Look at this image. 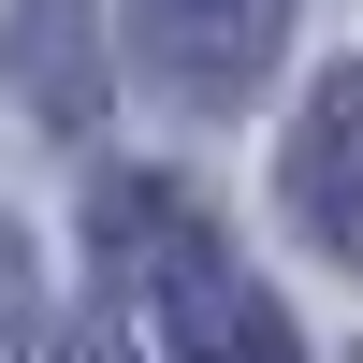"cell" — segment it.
Returning <instances> with one entry per match:
<instances>
[{"mask_svg":"<svg viewBox=\"0 0 363 363\" xmlns=\"http://www.w3.org/2000/svg\"><path fill=\"white\" fill-rule=\"evenodd\" d=\"M87 233H102V262H116L131 291H160L174 363H306V349H291V320H277V291H262L247 262H218V233H203L174 189L116 174V189L87 203Z\"/></svg>","mask_w":363,"mask_h":363,"instance_id":"6da1fadb","label":"cell"},{"mask_svg":"<svg viewBox=\"0 0 363 363\" xmlns=\"http://www.w3.org/2000/svg\"><path fill=\"white\" fill-rule=\"evenodd\" d=\"M131 44L174 102H247L291 44V0H131Z\"/></svg>","mask_w":363,"mask_h":363,"instance_id":"7a4b0ae2","label":"cell"},{"mask_svg":"<svg viewBox=\"0 0 363 363\" xmlns=\"http://www.w3.org/2000/svg\"><path fill=\"white\" fill-rule=\"evenodd\" d=\"M277 189H291V233H306V247L363 262V58H335V73L306 87V116H291V145H277Z\"/></svg>","mask_w":363,"mask_h":363,"instance_id":"3957f363","label":"cell"},{"mask_svg":"<svg viewBox=\"0 0 363 363\" xmlns=\"http://www.w3.org/2000/svg\"><path fill=\"white\" fill-rule=\"evenodd\" d=\"M15 73H29L44 116H87V29H73V15H29V29H15Z\"/></svg>","mask_w":363,"mask_h":363,"instance_id":"277c9868","label":"cell"},{"mask_svg":"<svg viewBox=\"0 0 363 363\" xmlns=\"http://www.w3.org/2000/svg\"><path fill=\"white\" fill-rule=\"evenodd\" d=\"M58 363H131V349H116V335H73V349H58Z\"/></svg>","mask_w":363,"mask_h":363,"instance_id":"5b68a950","label":"cell"}]
</instances>
